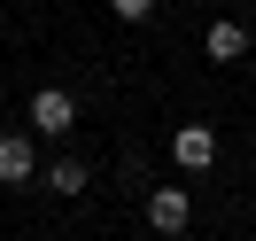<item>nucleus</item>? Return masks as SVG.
Returning <instances> with one entry per match:
<instances>
[{"mask_svg":"<svg viewBox=\"0 0 256 241\" xmlns=\"http://www.w3.org/2000/svg\"><path fill=\"white\" fill-rule=\"evenodd\" d=\"M171 156H178V171H210V163H218V132L210 125H178L171 132Z\"/></svg>","mask_w":256,"mask_h":241,"instance_id":"nucleus-1","label":"nucleus"},{"mask_svg":"<svg viewBox=\"0 0 256 241\" xmlns=\"http://www.w3.org/2000/svg\"><path fill=\"white\" fill-rule=\"evenodd\" d=\"M47 187L54 194H86V163H47Z\"/></svg>","mask_w":256,"mask_h":241,"instance_id":"nucleus-6","label":"nucleus"},{"mask_svg":"<svg viewBox=\"0 0 256 241\" xmlns=\"http://www.w3.org/2000/svg\"><path fill=\"white\" fill-rule=\"evenodd\" d=\"M186 218H194L186 187H156L148 194V225H156V233H186Z\"/></svg>","mask_w":256,"mask_h":241,"instance_id":"nucleus-3","label":"nucleus"},{"mask_svg":"<svg viewBox=\"0 0 256 241\" xmlns=\"http://www.w3.org/2000/svg\"><path fill=\"white\" fill-rule=\"evenodd\" d=\"M32 125H39V132H70V125H78V94L39 86V94H32Z\"/></svg>","mask_w":256,"mask_h":241,"instance_id":"nucleus-2","label":"nucleus"},{"mask_svg":"<svg viewBox=\"0 0 256 241\" xmlns=\"http://www.w3.org/2000/svg\"><path fill=\"white\" fill-rule=\"evenodd\" d=\"M248 55V32L240 24H210V63H240Z\"/></svg>","mask_w":256,"mask_h":241,"instance_id":"nucleus-5","label":"nucleus"},{"mask_svg":"<svg viewBox=\"0 0 256 241\" xmlns=\"http://www.w3.org/2000/svg\"><path fill=\"white\" fill-rule=\"evenodd\" d=\"M109 8H116V16H132V24H140V16H156V0H109Z\"/></svg>","mask_w":256,"mask_h":241,"instance_id":"nucleus-7","label":"nucleus"},{"mask_svg":"<svg viewBox=\"0 0 256 241\" xmlns=\"http://www.w3.org/2000/svg\"><path fill=\"white\" fill-rule=\"evenodd\" d=\"M24 179H39V156L24 132H0V187H24Z\"/></svg>","mask_w":256,"mask_h":241,"instance_id":"nucleus-4","label":"nucleus"}]
</instances>
